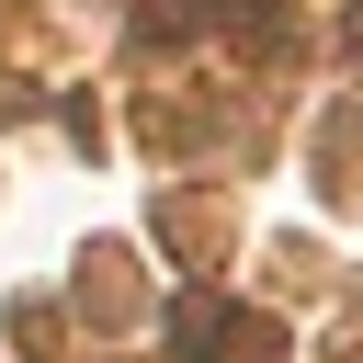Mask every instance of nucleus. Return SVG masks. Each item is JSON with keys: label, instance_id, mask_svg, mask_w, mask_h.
<instances>
[{"label": "nucleus", "instance_id": "1", "mask_svg": "<svg viewBox=\"0 0 363 363\" xmlns=\"http://www.w3.org/2000/svg\"><path fill=\"white\" fill-rule=\"evenodd\" d=\"M227 363H284V329H261V318H250V329H227Z\"/></svg>", "mask_w": 363, "mask_h": 363}, {"label": "nucleus", "instance_id": "2", "mask_svg": "<svg viewBox=\"0 0 363 363\" xmlns=\"http://www.w3.org/2000/svg\"><path fill=\"white\" fill-rule=\"evenodd\" d=\"M170 340L182 352H216V306H170Z\"/></svg>", "mask_w": 363, "mask_h": 363}]
</instances>
